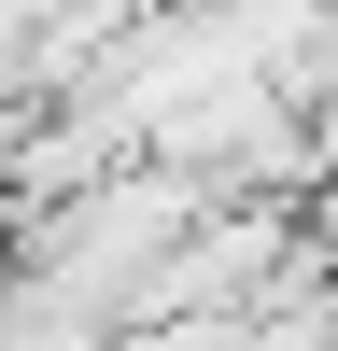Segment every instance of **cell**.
<instances>
[{"label":"cell","instance_id":"obj_1","mask_svg":"<svg viewBox=\"0 0 338 351\" xmlns=\"http://www.w3.org/2000/svg\"><path fill=\"white\" fill-rule=\"evenodd\" d=\"M310 155L338 169V84H324V99H310Z\"/></svg>","mask_w":338,"mask_h":351},{"label":"cell","instance_id":"obj_2","mask_svg":"<svg viewBox=\"0 0 338 351\" xmlns=\"http://www.w3.org/2000/svg\"><path fill=\"white\" fill-rule=\"evenodd\" d=\"M324 309H338V281H324Z\"/></svg>","mask_w":338,"mask_h":351}]
</instances>
